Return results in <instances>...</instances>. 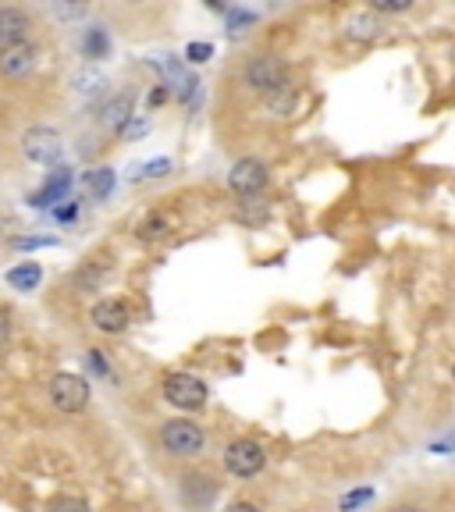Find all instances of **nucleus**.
<instances>
[{
    "label": "nucleus",
    "instance_id": "obj_1",
    "mask_svg": "<svg viewBox=\"0 0 455 512\" xmlns=\"http://www.w3.org/2000/svg\"><path fill=\"white\" fill-rule=\"evenodd\" d=\"M157 441L171 459H196L203 448H207V434H203V427L192 424V420H185V416H178V420H164L160 431H157Z\"/></svg>",
    "mask_w": 455,
    "mask_h": 512
},
{
    "label": "nucleus",
    "instance_id": "obj_2",
    "mask_svg": "<svg viewBox=\"0 0 455 512\" xmlns=\"http://www.w3.org/2000/svg\"><path fill=\"white\" fill-rule=\"evenodd\" d=\"M242 82H246V89H253V93L271 96L288 82V68L278 54H253L242 64Z\"/></svg>",
    "mask_w": 455,
    "mask_h": 512
},
{
    "label": "nucleus",
    "instance_id": "obj_3",
    "mask_svg": "<svg viewBox=\"0 0 455 512\" xmlns=\"http://www.w3.org/2000/svg\"><path fill=\"white\" fill-rule=\"evenodd\" d=\"M160 395L168 406L182 409V413H196V409L207 406V384L192 374H168L160 384Z\"/></svg>",
    "mask_w": 455,
    "mask_h": 512
},
{
    "label": "nucleus",
    "instance_id": "obj_4",
    "mask_svg": "<svg viewBox=\"0 0 455 512\" xmlns=\"http://www.w3.org/2000/svg\"><path fill=\"white\" fill-rule=\"evenodd\" d=\"M267 466V452L264 445L256 438H235L232 445L224 448V470L232 473V477H256V473Z\"/></svg>",
    "mask_w": 455,
    "mask_h": 512
},
{
    "label": "nucleus",
    "instance_id": "obj_5",
    "mask_svg": "<svg viewBox=\"0 0 455 512\" xmlns=\"http://www.w3.org/2000/svg\"><path fill=\"white\" fill-rule=\"evenodd\" d=\"M47 395L57 413H82L89 406V384L79 374H54L47 384Z\"/></svg>",
    "mask_w": 455,
    "mask_h": 512
},
{
    "label": "nucleus",
    "instance_id": "obj_6",
    "mask_svg": "<svg viewBox=\"0 0 455 512\" xmlns=\"http://www.w3.org/2000/svg\"><path fill=\"white\" fill-rule=\"evenodd\" d=\"M267 164L256 157H242L235 160V168L228 171V185H232L235 196H242V200H260V192L267 189Z\"/></svg>",
    "mask_w": 455,
    "mask_h": 512
},
{
    "label": "nucleus",
    "instance_id": "obj_7",
    "mask_svg": "<svg viewBox=\"0 0 455 512\" xmlns=\"http://www.w3.org/2000/svg\"><path fill=\"white\" fill-rule=\"evenodd\" d=\"M178 495H182V505L192 512H207L210 505L217 502V495H221V484H217L210 473L203 470H189L182 477V484H178Z\"/></svg>",
    "mask_w": 455,
    "mask_h": 512
},
{
    "label": "nucleus",
    "instance_id": "obj_8",
    "mask_svg": "<svg viewBox=\"0 0 455 512\" xmlns=\"http://www.w3.org/2000/svg\"><path fill=\"white\" fill-rule=\"evenodd\" d=\"M22 153L36 164H57L61 157V136L54 128H29L22 136Z\"/></svg>",
    "mask_w": 455,
    "mask_h": 512
},
{
    "label": "nucleus",
    "instance_id": "obj_9",
    "mask_svg": "<svg viewBox=\"0 0 455 512\" xmlns=\"http://www.w3.org/2000/svg\"><path fill=\"white\" fill-rule=\"evenodd\" d=\"M89 320H93L96 331L104 335H121L128 328V303L125 299H100V303L89 310Z\"/></svg>",
    "mask_w": 455,
    "mask_h": 512
},
{
    "label": "nucleus",
    "instance_id": "obj_10",
    "mask_svg": "<svg viewBox=\"0 0 455 512\" xmlns=\"http://www.w3.org/2000/svg\"><path fill=\"white\" fill-rule=\"evenodd\" d=\"M36 43H18V47L0 50V75L4 79H29L36 72Z\"/></svg>",
    "mask_w": 455,
    "mask_h": 512
},
{
    "label": "nucleus",
    "instance_id": "obj_11",
    "mask_svg": "<svg viewBox=\"0 0 455 512\" xmlns=\"http://www.w3.org/2000/svg\"><path fill=\"white\" fill-rule=\"evenodd\" d=\"M32 18L22 8H0V50L32 43Z\"/></svg>",
    "mask_w": 455,
    "mask_h": 512
},
{
    "label": "nucleus",
    "instance_id": "obj_12",
    "mask_svg": "<svg viewBox=\"0 0 455 512\" xmlns=\"http://www.w3.org/2000/svg\"><path fill=\"white\" fill-rule=\"evenodd\" d=\"M381 36H384V18L370 8L356 11V15H349V22H345V40H352V43H377Z\"/></svg>",
    "mask_w": 455,
    "mask_h": 512
},
{
    "label": "nucleus",
    "instance_id": "obj_13",
    "mask_svg": "<svg viewBox=\"0 0 455 512\" xmlns=\"http://www.w3.org/2000/svg\"><path fill=\"white\" fill-rule=\"evenodd\" d=\"M171 214H164V210H150L146 217H139L136 224V239L139 242H160V239H168L175 228H171Z\"/></svg>",
    "mask_w": 455,
    "mask_h": 512
},
{
    "label": "nucleus",
    "instance_id": "obj_14",
    "mask_svg": "<svg viewBox=\"0 0 455 512\" xmlns=\"http://www.w3.org/2000/svg\"><path fill=\"white\" fill-rule=\"evenodd\" d=\"M128 118H132V93H118L100 111V125L111 128V132H121L128 125Z\"/></svg>",
    "mask_w": 455,
    "mask_h": 512
},
{
    "label": "nucleus",
    "instance_id": "obj_15",
    "mask_svg": "<svg viewBox=\"0 0 455 512\" xmlns=\"http://www.w3.org/2000/svg\"><path fill=\"white\" fill-rule=\"evenodd\" d=\"M296 107H299V89L292 86V82H285L278 93L267 96V114H271V118H292Z\"/></svg>",
    "mask_w": 455,
    "mask_h": 512
},
{
    "label": "nucleus",
    "instance_id": "obj_16",
    "mask_svg": "<svg viewBox=\"0 0 455 512\" xmlns=\"http://www.w3.org/2000/svg\"><path fill=\"white\" fill-rule=\"evenodd\" d=\"M107 281H111V267L107 264H86V267H79V274H75V285H79L82 292L104 288Z\"/></svg>",
    "mask_w": 455,
    "mask_h": 512
},
{
    "label": "nucleus",
    "instance_id": "obj_17",
    "mask_svg": "<svg viewBox=\"0 0 455 512\" xmlns=\"http://www.w3.org/2000/svg\"><path fill=\"white\" fill-rule=\"evenodd\" d=\"M43 278V267L40 264H18L8 271V285L22 288V292H29V288H36Z\"/></svg>",
    "mask_w": 455,
    "mask_h": 512
},
{
    "label": "nucleus",
    "instance_id": "obj_18",
    "mask_svg": "<svg viewBox=\"0 0 455 512\" xmlns=\"http://www.w3.org/2000/svg\"><path fill=\"white\" fill-rule=\"evenodd\" d=\"M82 54L86 57H104L107 54V32L104 29H89L86 32V40H82Z\"/></svg>",
    "mask_w": 455,
    "mask_h": 512
},
{
    "label": "nucleus",
    "instance_id": "obj_19",
    "mask_svg": "<svg viewBox=\"0 0 455 512\" xmlns=\"http://www.w3.org/2000/svg\"><path fill=\"white\" fill-rule=\"evenodd\" d=\"M114 185V171L111 168H96L93 175H86V189L93 196H107V189Z\"/></svg>",
    "mask_w": 455,
    "mask_h": 512
},
{
    "label": "nucleus",
    "instance_id": "obj_20",
    "mask_svg": "<svg viewBox=\"0 0 455 512\" xmlns=\"http://www.w3.org/2000/svg\"><path fill=\"white\" fill-rule=\"evenodd\" d=\"M370 11H377V15H406V11H413V0H374L370 4Z\"/></svg>",
    "mask_w": 455,
    "mask_h": 512
},
{
    "label": "nucleus",
    "instance_id": "obj_21",
    "mask_svg": "<svg viewBox=\"0 0 455 512\" xmlns=\"http://www.w3.org/2000/svg\"><path fill=\"white\" fill-rule=\"evenodd\" d=\"M104 86H107V79L100 72H82L79 79H75V89H79V93H86V96L100 93Z\"/></svg>",
    "mask_w": 455,
    "mask_h": 512
},
{
    "label": "nucleus",
    "instance_id": "obj_22",
    "mask_svg": "<svg viewBox=\"0 0 455 512\" xmlns=\"http://www.w3.org/2000/svg\"><path fill=\"white\" fill-rule=\"evenodd\" d=\"M47 512H89V505L75 495H57L54 502L47 505Z\"/></svg>",
    "mask_w": 455,
    "mask_h": 512
},
{
    "label": "nucleus",
    "instance_id": "obj_23",
    "mask_svg": "<svg viewBox=\"0 0 455 512\" xmlns=\"http://www.w3.org/2000/svg\"><path fill=\"white\" fill-rule=\"evenodd\" d=\"M370 498H374V488H360V491H349L338 505H342V512H352V509H360L363 502H370Z\"/></svg>",
    "mask_w": 455,
    "mask_h": 512
},
{
    "label": "nucleus",
    "instance_id": "obj_24",
    "mask_svg": "<svg viewBox=\"0 0 455 512\" xmlns=\"http://www.w3.org/2000/svg\"><path fill=\"white\" fill-rule=\"evenodd\" d=\"M185 54H189L192 64H203L210 54H214V47H210V43H189V50H185Z\"/></svg>",
    "mask_w": 455,
    "mask_h": 512
},
{
    "label": "nucleus",
    "instance_id": "obj_25",
    "mask_svg": "<svg viewBox=\"0 0 455 512\" xmlns=\"http://www.w3.org/2000/svg\"><path fill=\"white\" fill-rule=\"evenodd\" d=\"M384 512H431L424 502H413V498H402V502H395V505H388Z\"/></svg>",
    "mask_w": 455,
    "mask_h": 512
},
{
    "label": "nucleus",
    "instance_id": "obj_26",
    "mask_svg": "<svg viewBox=\"0 0 455 512\" xmlns=\"http://www.w3.org/2000/svg\"><path fill=\"white\" fill-rule=\"evenodd\" d=\"M171 171V160H153V164H146L143 175L146 178H160V175H168Z\"/></svg>",
    "mask_w": 455,
    "mask_h": 512
},
{
    "label": "nucleus",
    "instance_id": "obj_27",
    "mask_svg": "<svg viewBox=\"0 0 455 512\" xmlns=\"http://www.w3.org/2000/svg\"><path fill=\"white\" fill-rule=\"evenodd\" d=\"M8 338H11V313L0 306V345L8 342Z\"/></svg>",
    "mask_w": 455,
    "mask_h": 512
},
{
    "label": "nucleus",
    "instance_id": "obj_28",
    "mask_svg": "<svg viewBox=\"0 0 455 512\" xmlns=\"http://www.w3.org/2000/svg\"><path fill=\"white\" fill-rule=\"evenodd\" d=\"M224 512H264L256 502H232Z\"/></svg>",
    "mask_w": 455,
    "mask_h": 512
},
{
    "label": "nucleus",
    "instance_id": "obj_29",
    "mask_svg": "<svg viewBox=\"0 0 455 512\" xmlns=\"http://www.w3.org/2000/svg\"><path fill=\"white\" fill-rule=\"evenodd\" d=\"M18 249H36V246H50V239H15Z\"/></svg>",
    "mask_w": 455,
    "mask_h": 512
},
{
    "label": "nucleus",
    "instance_id": "obj_30",
    "mask_svg": "<svg viewBox=\"0 0 455 512\" xmlns=\"http://www.w3.org/2000/svg\"><path fill=\"white\" fill-rule=\"evenodd\" d=\"M54 15H61V18H75V15H86V8H54Z\"/></svg>",
    "mask_w": 455,
    "mask_h": 512
},
{
    "label": "nucleus",
    "instance_id": "obj_31",
    "mask_svg": "<svg viewBox=\"0 0 455 512\" xmlns=\"http://www.w3.org/2000/svg\"><path fill=\"white\" fill-rule=\"evenodd\" d=\"M452 384H455V363H452Z\"/></svg>",
    "mask_w": 455,
    "mask_h": 512
}]
</instances>
